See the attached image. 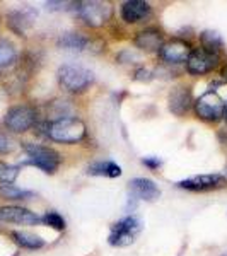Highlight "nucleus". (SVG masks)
<instances>
[{
    "mask_svg": "<svg viewBox=\"0 0 227 256\" xmlns=\"http://www.w3.org/2000/svg\"><path fill=\"white\" fill-rule=\"evenodd\" d=\"M86 125L79 118H58L48 125V137L55 142L76 144L84 138Z\"/></svg>",
    "mask_w": 227,
    "mask_h": 256,
    "instance_id": "f257e3e1",
    "label": "nucleus"
},
{
    "mask_svg": "<svg viewBox=\"0 0 227 256\" xmlns=\"http://www.w3.org/2000/svg\"><path fill=\"white\" fill-rule=\"evenodd\" d=\"M58 80L67 90L72 92H80V90L88 89L94 80V76L89 68L82 67V65H62L58 68Z\"/></svg>",
    "mask_w": 227,
    "mask_h": 256,
    "instance_id": "f03ea898",
    "label": "nucleus"
},
{
    "mask_svg": "<svg viewBox=\"0 0 227 256\" xmlns=\"http://www.w3.org/2000/svg\"><path fill=\"white\" fill-rule=\"evenodd\" d=\"M24 150L28 152V160L26 164L40 168L41 171L55 172L60 166V154L56 150L44 146H36V144H24Z\"/></svg>",
    "mask_w": 227,
    "mask_h": 256,
    "instance_id": "7ed1b4c3",
    "label": "nucleus"
},
{
    "mask_svg": "<svg viewBox=\"0 0 227 256\" xmlns=\"http://www.w3.org/2000/svg\"><path fill=\"white\" fill-rule=\"evenodd\" d=\"M77 12L80 19L90 28H101L111 19L113 9L110 4L99 2V0H90V2H79L77 4Z\"/></svg>",
    "mask_w": 227,
    "mask_h": 256,
    "instance_id": "20e7f679",
    "label": "nucleus"
},
{
    "mask_svg": "<svg viewBox=\"0 0 227 256\" xmlns=\"http://www.w3.org/2000/svg\"><path fill=\"white\" fill-rule=\"evenodd\" d=\"M142 230V224L135 217H125L113 224L110 232V244L111 246H128L135 241V238Z\"/></svg>",
    "mask_w": 227,
    "mask_h": 256,
    "instance_id": "39448f33",
    "label": "nucleus"
},
{
    "mask_svg": "<svg viewBox=\"0 0 227 256\" xmlns=\"http://www.w3.org/2000/svg\"><path fill=\"white\" fill-rule=\"evenodd\" d=\"M36 123V110L28 104L14 106L6 114V126L14 134L28 132Z\"/></svg>",
    "mask_w": 227,
    "mask_h": 256,
    "instance_id": "423d86ee",
    "label": "nucleus"
},
{
    "mask_svg": "<svg viewBox=\"0 0 227 256\" xmlns=\"http://www.w3.org/2000/svg\"><path fill=\"white\" fill-rule=\"evenodd\" d=\"M224 106L226 102L222 101V98L214 90H208L204 96H200L195 102V111L202 120L207 122H217L218 118L224 114Z\"/></svg>",
    "mask_w": 227,
    "mask_h": 256,
    "instance_id": "0eeeda50",
    "label": "nucleus"
},
{
    "mask_svg": "<svg viewBox=\"0 0 227 256\" xmlns=\"http://www.w3.org/2000/svg\"><path fill=\"white\" fill-rule=\"evenodd\" d=\"M218 65V53L208 52L205 48H196L192 50L188 60H186V68L192 76H204L208 74L210 70H214Z\"/></svg>",
    "mask_w": 227,
    "mask_h": 256,
    "instance_id": "6e6552de",
    "label": "nucleus"
},
{
    "mask_svg": "<svg viewBox=\"0 0 227 256\" xmlns=\"http://www.w3.org/2000/svg\"><path fill=\"white\" fill-rule=\"evenodd\" d=\"M0 220L9 222V224H22V226H36L41 222V217L36 216L34 212L18 207V205H7L0 207Z\"/></svg>",
    "mask_w": 227,
    "mask_h": 256,
    "instance_id": "1a4fd4ad",
    "label": "nucleus"
},
{
    "mask_svg": "<svg viewBox=\"0 0 227 256\" xmlns=\"http://www.w3.org/2000/svg\"><path fill=\"white\" fill-rule=\"evenodd\" d=\"M227 184V180L220 174H202L190 178V180H183L178 183L180 188L190 190V192H208V190L222 188Z\"/></svg>",
    "mask_w": 227,
    "mask_h": 256,
    "instance_id": "9d476101",
    "label": "nucleus"
},
{
    "mask_svg": "<svg viewBox=\"0 0 227 256\" xmlns=\"http://www.w3.org/2000/svg\"><path fill=\"white\" fill-rule=\"evenodd\" d=\"M190 53H192V46L183 40H171L168 43L162 44V48L159 50L160 58L168 64H181L186 62Z\"/></svg>",
    "mask_w": 227,
    "mask_h": 256,
    "instance_id": "9b49d317",
    "label": "nucleus"
},
{
    "mask_svg": "<svg viewBox=\"0 0 227 256\" xmlns=\"http://www.w3.org/2000/svg\"><path fill=\"white\" fill-rule=\"evenodd\" d=\"M130 192L140 200H147V202H154L160 196V190L158 188V184L152 180L147 178H135L130 181Z\"/></svg>",
    "mask_w": 227,
    "mask_h": 256,
    "instance_id": "f8f14e48",
    "label": "nucleus"
},
{
    "mask_svg": "<svg viewBox=\"0 0 227 256\" xmlns=\"http://www.w3.org/2000/svg\"><path fill=\"white\" fill-rule=\"evenodd\" d=\"M150 14V6L144 0H128L122 6V19L128 24L138 22Z\"/></svg>",
    "mask_w": 227,
    "mask_h": 256,
    "instance_id": "ddd939ff",
    "label": "nucleus"
},
{
    "mask_svg": "<svg viewBox=\"0 0 227 256\" xmlns=\"http://www.w3.org/2000/svg\"><path fill=\"white\" fill-rule=\"evenodd\" d=\"M162 44V32L156 28H147L135 36V46L146 52H159Z\"/></svg>",
    "mask_w": 227,
    "mask_h": 256,
    "instance_id": "4468645a",
    "label": "nucleus"
},
{
    "mask_svg": "<svg viewBox=\"0 0 227 256\" xmlns=\"http://www.w3.org/2000/svg\"><path fill=\"white\" fill-rule=\"evenodd\" d=\"M192 92H190L188 88H176L169 94V110L174 114H178V116L184 114L192 108Z\"/></svg>",
    "mask_w": 227,
    "mask_h": 256,
    "instance_id": "2eb2a0df",
    "label": "nucleus"
},
{
    "mask_svg": "<svg viewBox=\"0 0 227 256\" xmlns=\"http://www.w3.org/2000/svg\"><path fill=\"white\" fill-rule=\"evenodd\" d=\"M32 12L30 9H24V10H16L12 12L9 16V24L10 28L14 30L16 32H19V34H22L24 31H26V28H30L32 24Z\"/></svg>",
    "mask_w": 227,
    "mask_h": 256,
    "instance_id": "dca6fc26",
    "label": "nucleus"
},
{
    "mask_svg": "<svg viewBox=\"0 0 227 256\" xmlns=\"http://www.w3.org/2000/svg\"><path fill=\"white\" fill-rule=\"evenodd\" d=\"M89 44V40L86 36H82L80 32H65L64 36H60L58 40V46L65 50H84Z\"/></svg>",
    "mask_w": 227,
    "mask_h": 256,
    "instance_id": "f3484780",
    "label": "nucleus"
},
{
    "mask_svg": "<svg viewBox=\"0 0 227 256\" xmlns=\"http://www.w3.org/2000/svg\"><path fill=\"white\" fill-rule=\"evenodd\" d=\"M12 238L18 242L19 246L26 248V250H40V248L44 246V241L40 236H34V234L30 232H22V230H16L12 232Z\"/></svg>",
    "mask_w": 227,
    "mask_h": 256,
    "instance_id": "a211bd4d",
    "label": "nucleus"
},
{
    "mask_svg": "<svg viewBox=\"0 0 227 256\" xmlns=\"http://www.w3.org/2000/svg\"><path fill=\"white\" fill-rule=\"evenodd\" d=\"M89 174L116 178V176L122 174V168L114 162H96L89 168Z\"/></svg>",
    "mask_w": 227,
    "mask_h": 256,
    "instance_id": "6ab92c4d",
    "label": "nucleus"
},
{
    "mask_svg": "<svg viewBox=\"0 0 227 256\" xmlns=\"http://www.w3.org/2000/svg\"><path fill=\"white\" fill-rule=\"evenodd\" d=\"M31 196H34L32 192L20 190L14 184H2L0 186V198H6V200H28Z\"/></svg>",
    "mask_w": 227,
    "mask_h": 256,
    "instance_id": "aec40b11",
    "label": "nucleus"
},
{
    "mask_svg": "<svg viewBox=\"0 0 227 256\" xmlns=\"http://www.w3.org/2000/svg\"><path fill=\"white\" fill-rule=\"evenodd\" d=\"M16 56H18V53H16L14 44L7 40H0V68L14 64Z\"/></svg>",
    "mask_w": 227,
    "mask_h": 256,
    "instance_id": "412c9836",
    "label": "nucleus"
},
{
    "mask_svg": "<svg viewBox=\"0 0 227 256\" xmlns=\"http://www.w3.org/2000/svg\"><path fill=\"white\" fill-rule=\"evenodd\" d=\"M200 40H202L204 48L208 50V52H214V53H218V50L224 46V41H222L220 34H217L216 31H204L200 36Z\"/></svg>",
    "mask_w": 227,
    "mask_h": 256,
    "instance_id": "4be33fe9",
    "label": "nucleus"
},
{
    "mask_svg": "<svg viewBox=\"0 0 227 256\" xmlns=\"http://www.w3.org/2000/svg\"><path fill=\"white\" fill-rule=\"evenodd\" d=\"M19 176V168L12 166V164L2 162L0 160V183L4 184H12Z\"/></svg>",
    "mask_w": 227,
    "mask_h": 256,
    "instance_id": "5701e85b",
    "label": "nucleus"
},
{
    "mask_svg": "<svg viewBox=\"0 0 227 256\" xmlns=\"http://www.w3.org/2000/svg\"><path fill=\"white\" fill-rule=\"evenodd\" d=\"M41 220H44V224H48L50 227H53V229H56V230L65 229V218L56 212H46Z\"/></svg>",
    "mask_w": 227,
    "mask_h": 256,
    "instance_id": "b1692460",
    "label": "nucleus"
},
{
    "mask_svg": "<svg viewBox=\"0 0 227 256\" xmlns=\"http://www.w3.org/2000/svg\"><path fill=\"white\" fill-rule=\"evenodd\" d=\"M14 148V142L9 138V135L0 132V154H7Z\"/></svg>",
    "mask_w": 227,
    "mask_h": 256,
    "instance_id": "393cba45",
    "label": "nucleus"
},
{
    "mask_svg": "<svg viewBox=\"0 0 227 256\" xmlns=\"http://www.w3.org/2000/svg\"><path fill=\"white\" fill-rule=\"evenodd\" d=\"M142 162L146 164V166L150 168V169H156V168H159V166H160V160H159V159H152V158L142 159Z\"/></svg>",
    "mask_w": 227,
    "mask_h": 256,
    "instance_id": "a878e982",
    "label": "nucleus"
},
{
    "mask_svg": "<svg viewBox=\"0 0 227 256\" xmlns=\"http://www.w3.org/2000/svg\"><path fill=\"white\" fill-rule=\"evenodd\" d=\"M224 114H226V118H227V102H226V106H224Z\"/></svg>",
    "mask_w": 227,
    "mask_h": 256,
    "instance_id": "bb28decb",
    "label": "nucleus"
},
{
    "mask_svg": "<svg viewBox=\"0 0 227 256\" xmlns=\"http://www.w3.org/2000/svg\"><path fill=\"white\" fill-rule=\"evenodd\" d=\"M224 76L227 77V65H226V68H224Z\"/></svg>",
    "mask_w": 227,
    "mask_h": 256,
    "instance_id": "cd10ccee",
    "label": "nucleus"
}]
</instances>
